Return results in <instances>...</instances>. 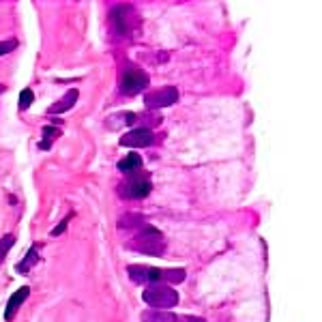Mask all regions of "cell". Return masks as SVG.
I'll return each instance as SVG.
<instances>
[{
    "instance_id": "obj_1",
    "label": "cell",
    "mask_w": 322,
    "mask_h": 322,
    "mask_svg": "<svg viewBox=\"0 0 322 322\" xmlns=\"http://www.w3.org/2000/svg\"><path fill=\"white\" fill-rule=\"evenodd\" d=\"M129 277L133 284H146V281H153V284H183L187 273L183 268H157V266H138V264H131L129 268Z\"/></svg>"
},
{
    "instance_id": "obj_2",
    "label": "cell",
    "mask_w": 322,
    "mask_h": 322,
    "mask_svg": "<svg viewBox=\"0 0 322 322\" xmlns=\"http://www.w3.org/2000/svg\"><path fill=\"white\" fill-rule=\"evenodd\" d=\"M129 249L138 254H146V256H164L166 252V238L164 234L153 228V226H144L140 230V234L133 236L129 243H127Z\"/></svg>"
},
{
    "instance_id": "obj_3",
    "label": "cell",
    "mask_w": 322,
    "mask_h": 322,
    "mask_svg": "<svg viewBox=\"0 0 322 322\" xmlns=\"http://www.w3.org/2000/svg\"><path fill=\"white\" fill-rule=\"evenodd\" d=\"M150 189H153L150 174L148 172H140V170H136V172H129L127 176H125V181L118 185V193L123 195V198H127V200H142V198H146V195L150 193Z\"/></svg>"
},
{
    "instance_id": "obj_4",
    "label": "cell",
    "mask_w": 322,
    "mask_h": 322,
    "mask_svg": "<svg viewBox=\"0 0 322 322\" xmlns=\"http://www.w3.org/2000/svg\"><path fill=\"white\" fill-rule=\"evenodd\" d=\"M138 26V13L129 5H116L110 11V28L118 39L129 37Z\"/></svg>"
},
{
    "instance_id": "obj_5",
    "label": "cell",
    "mask_w": 322,
    "mask_h": 322,
    "mask_svg": "<svg viewBox=\"0 0 322 322\" xmlns=\"http://www.w3.org/2000/svg\"><path fill=\"white\" fill-rule=\"evenodd\" d=\"M142 299L153 309H170L178 303V294L174 288H170L168 284H150L148 288L142 292Z\"/></svg>"
},
{
    "instance_id": "obj_6",
    "label": "cell",
    "mask_w": 322,
    "mask_h": 322,
    "mask_svg": "<svg viewBox=\"0 0 322 322\" xmlns=\"http://www.w3.org/2000/svg\"><path fill=\"white\" fill-rule=\"evenodd\" d=\"M148 82L150 79L142 69H136V67L125 69V73H123V95H129V97L138 95L148 86Z\"/></svg>"
},
{
    "instance_id": "obj_7",
    "label": "cell",
    "mask_w": 322,
    "mask_h": 322,
    "mask_svg": "<svg viewBox=\"0 0 322 322\" xmlns=\"http://www.w3.org/2000/svg\"><path fill=\"white\" fill-rule=\"evenodd\" d=\"M176 101H178V88H174V86H166V88L150 91L144 95V103L148 105V110H159V107L174 105Z\"/></svg>"
},
{
    "instance_id": "obj_8",
    "label": "cell",
    "mask_w": 322,
    "mask_h": 322,
    "mask_svg": "<svg viewBox=\"0 0 322 322\" xmlns=\"http://www.w3.org/2000/svg\"><path fill=\"white\" fill-rule=\"evenodd\" d=\"M153 133L148 129L140 127V129H133L129 133H125L120 138V146H129V148H144V146H150L153 144Z\"/></svg>"
},
{
    "instance_id": "obj_9",
    "label": "cell",
    "mask_w": 322,
    "mask_h": 322,
    "mask_svg": "<svg viewBox=\"0 0 322 322\" xmlns=\"http://www.w3.org/2000/svg\"><path fill=\"white\" fill-rule=\"evenodd\" d=\"M28 294H30V288H28V286H24V288L15 290V292L11 294V299H9L7 307H5V320H7V322H11V320L15 318L17 309H20L22 303H24L26 299H28Z\"/></svg>"
},
{
    "instance_id": "obj_10",
    "label": "cell",
    "mask_w": 322,
    "mask_h": 322,
    "mask_svg": "<svg viewBox=\"0 0 322 322\" xmlns=\"http://www.w3.org/2000/svg\"><path fill=\"white\" fill-rule=\"evenodd\" d=\"M77 97H79V93H77V88H69L67 91V95L62 97V99H58L56 103H54L52 107H50V114H62V112H69L71 107L75 105V101H77Z\"/></svg>"
},
{
    "instance_id": "obj_11",
    "label": "cell",
    "mask_w": 322,
    "mask_h": 322,
    "mask_svg": "<svg viewBox=\"0 0 322 322\" xmlns=\"http://www.w3.org/2000/svg\"><path fill=\"white\" fill-rule=\"evenodd\" d=\"M136 123V114L131 112H118V114H112L105 118V127L107 129H118L123 125H133Z\"/></svg>"
},
{
    "instance_id": "obj_12",
    "label": "cell",
    "mask_w": 322,
    "mask_h": 322,
    "mask_svg": "<svg viewBox=\"0 0 322 322\" xmlns=\"http://www.w3.org/2000/svg\"><path fill=\"white\" fill-rule=\"evenodd\" d=\"M142 322H176V316L172 311L146 309V311H142Z\"/></svg>"
},
{
    "instance_id": "obj_13",
    "label": "cell",
    "mask_w": 322,
    "mask_h": 322,
    "mask_svg": "<svg viewBox=\"0 0 322 322\" xmlns=\"http://www.w3.org/2000/svg\"><path fill=\"white\" fill-rule=\"evenodd\" d=\"M39 264V245H32L28 249V254H26V258L15 266V271L17 273H28L32 266H37Z\"/></svg>"
},
{
    "instance_id": "obj_14",
    "label": "cell",
    "mask_w": 322,
    "mask_h": 322,
    "mask_svg": "<svg viewBox=\"0 0 322 322\" xmlns=\"http://www.w3.org/2000/svg\"><path fill=\"white\" fill-rule=\"evenodd\" d=\"M41 133H43V142L39 144V148H41V150H48V148L52 146V142L58 140V138L62 136V129L56 127V125H46Z\"/></svg>"
},
{
    "instance_id": "obj_15",
    "label": "cell",
    "mask_w": 322,
    "mask_h": 322,
    "mask_svg": "<svg viewBox=\"0 0 322 322\" xmlns=\"http://www.w3.org/2000/svg\"><path fill=\"white\" fill-rule=\"evenodd\" d=\"M144 223H146V219L142 217V215H138V213H127L125 217H120V219H118V228H120V230L144 228Z\"/></svg>"
},
{
    "instance_id": "obj_16",
    "label": "cell",
    "mask_w": 322,
    "mask_h": 322,
    "mask_svg": "<svg viewBox=\"0 0 322 322\" xmlns=\"http://www.w3.org/2000/svg\"><path fill=\"white\" fill-rule=\"evenodd\" d=\"M142 168V157L138 153H129L125 159L118 161V170L120 172H136V170Z\"/></svg>"
},
{
    "instance_id": "obj_17",
    "label": "cell",
    "mask_w": 322,
    "mask_h": 322,
    "mask_svg": "<svg viewBox=\"0 0 322 322\" xmlns=\"http://www.w3.org/2000/svg\"><path fill=\"white\" fill-rule=\"evenodd\" d=\"M13 243H15V236L13 234H5L3 238H0V262L5 260V256L9 254V249L13 247Z\"/></svg>"
},
{
    "instance_id": "obj_18",
    "label": "cell",
    "mask_w": 322,
    "mask_h": 322,
    "mask_svg": "<svg viewBox=\"0 0 322 322\" xmlns=\"http://www.w3.org/2000/svg\"><path fill=\"white\" fill-rule=\"evenodd\" d=\"M32 101H34V93L30 91V88H24L22 95H20V110L22 112L28 110V107L32 105Z\"/></svg>"
},
{
    "instance_id": "obj_19",
    "label": "cell",
    "mask_w": 322,
    "mask_h": 322,
    "mask_svg": "<svg viewBox=\"0 0 322 322\" xmlns=\"http://www.w3.org/2000/svg\"><path fill=\"white\" fill-rule=\"evenodd\" d=\"M17 48V41L15 39H7V41H0V56H5V54L13 52Z\"/></svg>"
},
{
    "instance_id": "obj_20",
    "label": "cell",
    "mask_w": 322,
    "mask_h": 322,
    "mask_svg": "<svg viewBox=\"0 0 322 322\" xmlns=\"http://www.w3.org/2000/svg\"><path fill=\"white\" fill-rule=\"evenodd\" d=\"M71 217H73V215H67V217H65V219H62V221L58 223V228H54V230H52V236H58V234H62V232L67 230V226H69Z\"/></svg>"
},
{
    "instance_id": "obj_21",
    "label": "cell",
    "mask_w": 322,
    "mask_h": 322,
    "mask_svg": "<svg viewBox=\"0 0 322 322\" xmlns=\"http://www.w3.org/2000/svg\"><path fill=\"white\" fill-rule=\"evenodd\" d=\"M3 91H5V86H3V84H0V93H3Z\"/></svg>"
}]
</instances>
